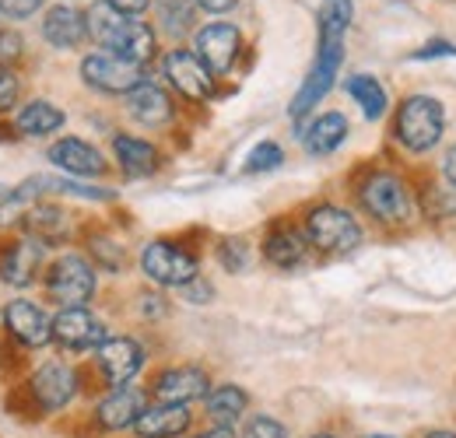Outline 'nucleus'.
I'll list each match as a JSON object with an SVG mask.
<instances>
[{
    "label": "nucleus",
    "instance_id": "1",
    "mask_svg": "<svg viewBox=\"0 0 456 438\" xmlns=\"http://www.w3.org/2000/svg\"><path fill=\"white\" fill-rule=\"evenodd\" d=\"M351 18H354V4L351 0H323L320 4V46H316V60H313L302 88L295 92V99L288 106L291 119L309 116L330 95V88H334V81L341 74L344 36L351 28Z\"/></svg>",
    "mask_w": 456,
    "mask_h": 438
},
{
    "label": "nucleus",
    "instance_id": "2",
    "mask_svg": "<svg viewBox=\"0 0 456 438\" xmlns=\"http://www.w3.org/2000/svg\"><path fill=\"white\" fill-rule=\"evenodd\" d=\"M88 39H95L102 46V53H113L119 60H130L137 67H144L155 56V32L151 25L126 18L113 7H106L102 0L88 11Z\"/></svg>",
    "mask_w": 456,
    "mask_h": 438
},
{
    "label": "nucleus",
    "instance_id": "3",
    "mask_svg": "<svg viewBox=\"0 0 456 438\" xmlns=\"http://www.w3.org/2000/svg\"><path fill=\"white\" fill-rule=\"evenodd\" d=\"M358 204L369 218H376L387 228H403L414 218V197L411 186L403 182V175L390 168H372L362 175L358 182Z\"/></svg>",
    "mask_w": 456,
    "mask_h": 438
},
{
    "label": "nucleus",
    "instance_id": "4",
    "mask_svg": "<svg viewBox=\"0 0 456 438\" xmlns=\"http://www.w3.org/2000/svg\"><path fill=\"white\" fill-rule=\"evenodd\" d=\"M443 130H446V110H443L439 99H432V95H407L400 102L397 119H394V137L407 151H414V155L432 151L443 141Z\"/></svg>",
    "mask_w": 456,
    "mask_h": 438
},
{
    "label": "nucleus",
    "instance_id": "5",
    "mask_svg": "<svg viewBox=\"0 0 456 438\" xmlns=\"http://www.w3.org/2000/svg\"><path fill=\"white\" fill-rule=\"evenodd\" d=\"M99 274L95 264L81 253H60L46 267V298L57 302L60 309H81L95 298Z\"/></svg>",
    "mask_w": 456,
    "mask_h": 438
},
{
    "label": "nucleus",
    "instance_id": "6",
    "mask_svg": "<svg viewBox=\"0 0 456 438\" xmlns=\"http://www.w3.org/2000/svg\"><path fill=\"white\" fill-rule=\"evenodd\" d=\"M302 231H305V239H309L313 249L334 253V256L354 253L362 246V224H358V218L347 207H338V204H316V207H309Z\"/></svg>",
    "mask_w": 456,
    "mask_h": 438
},
{
    "label": "nucleus",
    "instance_id": "7",
    "mask_svg": "<svg viewBox=\"0 0 456 438\" xmlns=\"http://www.w3.org/2000/svg\"><path fill=\"white\" fill-rule=\"evenodd\" d=\"M141 271L159 288H186L193 277H200V264L190 249L169 239H155L141 249Z\"/></svg>",
    "mask_w": 456,
    "mask_h": 438
},
{
    "label": "nucleus",
    "instance_id": "8",
    "mask_svg": "<svg viewBox=\"0 0 456 438\" xmlns=\"http://www.w3.org/2000/svg\"><path fill=\"white\" fill-rule=\"evenodd\" d=\"M28 393H32V400L43 414H60L81 393V372L74 365H63V361H46L32 372Z\"/></svg>",
    "mask_w": 456,
    "mask_h": 438
},
{
    "label": "nucleus",
    "instance_id": "9",
    "mask_svg": "<svg viewBox=\"0 0 456 438\" xmlns=\"http://www.w3.org/2000/svg\"><path fill=\"white\" fill-rule=\"evenodd\" d=\"M110 340V329L99 316L88 312V305L81 309H60L53 316V344L60 351L70 354H85V351H99Z\"/></svg>",
    "mask_w": 456,
    "mask_h": 438
},
{
    "label": "nucleus",
    "instance_id": "10",
    "mask_svg": "<svg viewBox=\"0 0 456 438\" xmlns=\"http://www.w3.org/2000/svg\"><path fill=\"white\" fill-rule=\"evenodd\" d=\"M0 323H4V333L11 340H18L21 347H46L53 344V316L32 302V298H14L4 305L0 312Z\"/></svg>",
    "mask_w": 456,
    "mask_h": 438
},
{
    "label": "nucleus",
    "instance_id": "11",
    "mask_svg": "<svg viewBox=\"0 0 456 438\" xmlns=\"http://www.w3.org/2000/svg\"><path fill=\"white\" fill-rule=\"evenodd\" d=\"M81 81L102 95H126L144 81V70L113 53H88L81 60Z\"/></svg>",
    "mask_w": 456,
    "mask_h": 438
},
{
    "label": "nucleus",
    "instance_id": "12",
    "mask_svg": "<svg viewBox=\"0 0 456 438\" xmlns=\"http://www.w3.org/2000/svg\"><path fill=\"white\" fill-rule=\"evenodd\" d=\"M211 376L200 365H172L162 369L151 379V403H175V407H190L197 400H204L211 393Z\"/></svg>",
    "mask_w": 456,
    "mask_h": 438
},
{
    "label": "nucleus",
    "instance_id": "13",
    "mask_svg": "<svg viewBox=\"0 0 456 438\" xmlns=\"http://www.w3.org/2000/svg\"><path fill=\"white\" fill-rule=\"evenodd\" d=\"M162 74L172 88L190 102H208L215 95V74L193 50H169L162 60Z\"/></svg>",
    "mask_w": 456,
    "mask_h": 438
},
{
    "label": "nucleus",
    "instance_id": "14",
    "mask_svg": "<svg viewBox=\"0 0 456 438\" xmlns=\"http://www.w3.org/2000/svg\"><path fill=\"white\" fill-rule=\"evenodd\" d=\"M144 361H148V354H144L141 340H134V337H110L95 351V369H99V376L106 379L110 389L134 383L141 376Z\"/></svg>",
    "mask_w": 456,
    "mask_h": 438
},
{
    "label": "nucleus",
    "instance_id": "15",
    "mask_svg": "<svg viewBox=\"0 0 456 438\" xmlns=\"http://www.w3.org/2000/svg\"><path fill=\"white\" fill-rule=\"evenodd\" d=\"M193 53L204 60V67L215 77H222L235 67V60L242 53V36L228 21H211L193 36Z\"/></svg>",
    "mask_w": 456,
    "mask_h": 438
},
{
    "label": "nucleus",
    "instance_id": "16",
    "mask_svg": "<svg viewBox=\"0 0 456 438\" xmlns=\"http://www.w3.org/2000/svg\"><path fill=\"white\" fill-rule=\"evenodd\" d=\"M144 407H148V396L137 385H116L95 403V425L102 432H134Z\"/></svg>",
    "mask_w": 456,
    "mask_h": 438
},
{
    "label": "nucleus",
    "instance_id": "17",
    "mask_svg": "<svg viewBox=\"0 0 456 438\" xmlns=\"http://www.w3.org/2000/svg\"><path fill=\"white\" fill-rule=\"evenodd\" d=\"M46 162L60 168V172H67L70 179H99L106 172L102 151L95 144L81 141V137H60V141H53L50 151H46Z\"/></svg>",
    "mask_w": 456,
    "mask_h": 438
},
{
    "label": "nucleus",
    "instance_id": "18",
    "mask_svg": "<svg viewBox=\"0 0 456 438\" xmlns=\"http://www.w3.org/2000/svg\"><path fill=\"white\" fill-rule=\"evenodd\" d=\"M123 106L130 112V119H137L141 126H151V130L172 123V116H175V106H172L169 92H166L159 81H148V77H144L134 92L123 95Z\"/></svg>",
    "mask_w": 456,
    "mask_h": 438
},
{
    "label": "nucleus",
    "instance_id": "19",
    "mask_svg": "<svg viewBox=\"0 0 456 438\" xmlns=\"http://www.w3.org/2000/svg\"><path fill=\"white\" fill-rule=\"evenodd\" d=\"M43 249L36 239H14L0 249V280L11 288H28L36 274L43 271Z\"/></svg>",
    "mask_w": 456,
    "mask_h": 438
},
{
    "label": "nucleus",
    "instance_id": "20",
    "mask_svg": "<svg viewBox=\"0 0 456 438\" xmlns=\"http://www.w3.org/2000/svg\"><path fill=\"white\" fill-rule=\"evenodd\" d=\"M193 428V414L190 407H175V403H148L144 414L134 425L137 438H186Z\"/></svg>",
    "mask_w": 456,
    "mask_h": 438
},
{
    "label": "nucleus",
    "instance_id": "21",
    "mask_svg": "<svg viewBox=\"0 0 456 438\" xmlns=\"http://www.w3.org/2000/svg\"><path fill=\"white\" fill-rule=\"evenodd\" d=\"M351 126H347V116L344 112H320L316 119H309L302 130H298V141L305 148V155L313 158H327L347 141Z\"/></svg>",
    "mask_w": 456,
    "mask_h": 438
},
{
    "label": "nucleus",
    "instance_id": "22",
    "mask_svg": "<svg viewBox=\"0 0 456 438\" xmlns=\"http://www.w3.org/2000/svg\"><path fill=\"white\" fill-rule=\"evenodd\" d=\"M43 39L53 50H77L88 39V14L70 7V4H57L43 14Z\"/></svg>",
    "mask_w": 456,
    "mask_h": 438
},
{
    "label": "nucleus",
    "instance_id": "23",
    "mask_svg": "<svg viewBox=\"0 0 456 438\" xmlns=\"http://www.w3.org/2000/svg\"><path fill=\"white\" fill-rule=\"evenodd\" d=\"M309 249H313V246H309L305 231H302V228H291V224L271 228L267 239H264V256H267V264H274V267H281V271L302 267V264L309 260Z\"/></svg>",
    "mask_w": 456,
    "mask_h": 438
},
{
    "label": "nucleus",
    "instance_id": "24",
    "mask_svg": "<svg viewBox=\"0 0 456 438\" xmlns=\"http://www.w3.org/2000/svg\"><path fill=\"white\" fill-rule=\"evenodd\" d=\"M113 158L119 162L123 175L130 179H144V175H155L159 165H162V155L151 141L144 137H134V134H116L113 137Z\"/></svg>",
    "mask_w": 456,
    "mask_h": 438
},
{
    "label": "nucleus",
    "instance_id": "25",
    "mask_svg": "<svg viewBox=\"0 0 456 438\" xmlns=\"http://www.w3.org/2000/svg\"><path fill=\"white\" fill-rule=\"evenodd\" d=\"M249 410V393L235 383L211 385V393L204 396V414L211 425L218 428H235Z\"/></svg>",
    "mask_w": 456,
    "mask_h": 438
},
{
    "label": "nucleus",
    "instance_id": "26",
    "mask_svg": "<svg viewBox=\"0 0 456 438\" xmlns=\"http://www.w3.org/2000/svg\"><path fill=\"white\" fill-rule=\"evenodd\" d=\"M21 224L28 231V239H36L39 246H60L70 235V215L57 204H43V200L25 211Z\"/></svg>",
    "mask_w": 456,
    "mask_h": 438
},
{
    "label": "nucleus",
    "instance_id": "27",
    "mask_svg": "<svg viewBox=\"0 0 456 438\" xmlns=\"http://www.w3.org/2000/svg\"><path fill=\"white\" fill-rule=\"evenodd\" d=\"M63 110H60L57 102H50V99H32V102H25L18 116H14V126L25 134V137H50V134H57L60 126H63Z\"/></svg>",
    "mask_w": 456,
    "mask_h": 438
},
{
    "label": "nucleus",
    "instance_id": "28",
    "mask_svg": "<svg viewBox=\"0 0 456 438\" xmlns=\"http://www.w3.org/2000/svg\"><path fill=\"white\" fill-rule=\"evenodd\" d=\"M347 95L358 102L365 119H383L390 110V95L379 85V77H372V74H351L347 77Z\"/></svg>",
    "mask_w": 456,
    "mask_h": 438
},
{
    "label": "nucleus",
    "instance_id": "29",
    "mask_svg": "<svg viewBox=\"0 0 456 438\" xmlns=\"http://www.w3.org/2000/svg\"><path fill=\"white\" fill-rule=\"evenodd\" d=\"M155 14L162 21V32L169 36H186L193 28V18H197V0H155Z\"/></svg>",
    "mask_w": 456,
    "mask_h": 438
},
{
    "label": "nucleus",
    "instance_id": "30",
    "mask_svg": "<svg viewBox=\"0 0 456 438\" xmlns=\"http://www.w3.org/2000/svg\"><path fill=\"white\" fill-rule=\"evenodd\" d=\"M88 253H92V264H95V271H106V274H116L123 264H126V253H123V246L113 242L110 235H92V242H88Z\"/></svg>",
    "mask_w": 456,
    "mask_h": 438
},
{
    "label": "nucleus",
    "instance_id": "31",
    "mask_svg": "<svg viewBox=\"0 0 456 438\" xmlns=\"http://www.w3.org/2000/svg\"><path fill=\"white\" fill-rule=\"evenodd\" d=\"M218 264L225 267L228 274H246L249 264H253L249 242H246V239H235V235L222 239V242H218Z\"/></svg>",
    "mask_w": 456,
    "mask_h": 438
},
{
    "label": "nucleus",
    "instance_id": "32",
    "mask_svg": "<svg viewBox=\"0 0 456 438\" xmlns=\"http://www.w3.org/2000/svg\"><path fill=\"white\" fill-rule=\"evenodd\" d=\"M285 162V151H281V144H274V141H260L249 155H246V172L249 175H256V172H274L278 165Z\"/></svg>",
    "mask_w": 456,
    "mask_h": 438
},
{
    "label": "nucleus",
    "instance_id": "33",
    "mask_svg": "<svg viewBox=\"0 0 456 438\" xmlns=\"http://www.w3.org/2000/svg\"><path fill=\"white\" fill-rule=\"evenodd\" d=\"M242 438H288V428L274 414H253L242 428Z\"/></svg>",
    "mask_w": 456,
    "mask_h": 438
},
{
    "label": "nucleus",
    "instance_id": "34",
    "mask_svg": "<svg viewBox=\"0 0 456 438\" xmlns=\"http://www.w3.org/2000/svg\"><path fill=\"white\" fill-rule=\"evenodd\" d=\"M32 204L21 197V190L14 186V190H7V186H0V224H11V221H21L25 218V211H28Z\"/></svg>",
    "mask_w": 456,
    "mask_h": 438
},
{
    "label": "nucleus",
    "instance_id": "35",
    "mask_svg": "<svg viewBox=\"0 0 456 438\" xmlns=\"http://www.w3.org/2000/svg\"><path fill=\"white\" fill-rule=\"evenodd\" d=\"M18 95H21V77L11 67H0V116L18 106Z\"/></svg>",
    "mask_w": 456,
    "mask_h": 438
},
{
    "label": "nucleus",
    "instance_id": "36",
    "mask_svg": "<svg viewBox=\"0 0 456 438\" xmlns=\"http://www.w3.org/2000/svg\"><path fill=\"white\" fill-rule=\"evenodd\" d=\"M39 7H43V0H0V14L7 21H25V18L39 14Z\"/></svg>",
    "mask_w": 456,
    "mask_h": 438
},
{
    "label": "nucleus",
    "instance_id": "37",
    "mask_svg": "<svg viewBox=\"0 0 456 438\" xmlns=\"http://www.w3.org/2000/svg\"><path fill=\"white\" fill-rule=\"evenodd\" d=\"M179 295H183L186 302H193V305H208V302L215 298V288H211L204 277H193L186 288H179Z\"/></svg>",
    "mask_w": 456,
    "mask_h": 438
},
{
    "label": "nucleus",
    "instance_id": "38",
    "mask_svg": "<svg viewBox=\"0 0 456 438\" xmlns=\"http://www.w3.org/2000/svg\"><path fill=\"white\" fill-rule=\"evenodd\" d=\"M21 36L18 32H0V67H7L11 60H18L21 56Z\"/></svg>",
    "mask_w": 456,
    "mask_h": 438
},
{
    "label": "nucleus",
    "instance_id": "39",
    "mask_svg": "<svg viewBox=\"0 0 456 438\" xmlns=\"http://www.w3.org/2000/svg\"><path fill=\"white\" fill-rule=\"evenodd\" d=\"M102 4L119 11V14H126V18H137V14H144L151 7V0H102Z\"/></svg>",
    "mask_w": 456,
    "mask_h": 438
},
{
    "label": "nucleus",
    "instance_id": "40",
    "mask_svg": "<svg viewBox=\"0 0 456 438\" xmlns=\"http://www.w3.org/2000/svg\"><path fill=\"white\" fill-rule=\"evenodd\" d=\"M141 312H144L148 320L166 316V298H159V295H144V298H141Z\"/></svg>",
    "mask_w": 456,
    "mask_h": 438
},
{
    "label": "nucleus",
    "instance_id": "41",
    "mask_svg": "<svg viewBox=\"0 0 456 438\" xmlns=\"http://www.w3.org/2000/svg\"><path fill=\"white\" fill-rule=\"evenodd\" d=\"M432 56H456V46H450V43H432V46L418 50L414 60H432Z\"/></svg>",
    "mask_w": 456,
    "mask_h": 438
},
{
    "label": "nucleus",
    "instance_id": "42",
    "mask_svg": "<svg viewBox=\"0 0 456 438\" xmlns=\"http://www.w3.org/2000/svg\"><path fill=\"white\" fill-rule=\"evenodd\" d=\"M235 4H239V0H197V7H200V11H211V14H225Z\"/></svg>",
    "mask_w": 456,
    "mask_h": 438
},
{
    "label": "nucleus",
    "instance_id": "43",
    "mask_svg": "<svg viewBox=\"0 0 456 438\" xmlns=\"http://www.w3.org/2000/svg\"><path fill=\"white\" fill-rule=\"evenodd\" d=\"M186 438H242V435H235V428H218V425H211V428H204V432L186 435Z\"/></svg>",
    "mask_w": 456,
    "mask_h": 438
},
{
    "label": "nucleus",
    "instance_id": "44",
    "mask_svg": "<svg viewBox=\"0 0 456 438\" xmlns=\"http://www.w3.org/2000/svg\"><path fill=\"white\" fill-rule=\"evenodd\" d=\"M443 175H446V179L456 186V144L446 151V158H443Z\"/></svg>",
    "mask_w": 456,
    "mask_h": 438
},
{
    "label": "nucleus",
    "instance_id": "45",
    "mask_svg": "<svg viewBox=\"0 0 456 438\" xmlns=\"http://www.w3.org/2000/svg\"><path fill=\"white\" fill-rule=\"evenodd\" d=\"M425 438H456L453 428H436V432H428Z\"/></svg>",
    "mask_w": 456,
    "mask_h": 438
},
{
    "label": "nucleus",
    "instance_id": "46",
    "mask_svg": "<svg viewBox=\"0 0 456 438\" xmlns=\"http://www.w3.org/2000/svg\"><path fill=\"white\" fill-rule=\"evenodd\" d=\"M313 438H341V435H330V432H320V435H313Z\"/></svg>",
    "mask_w": 456,
    "mask_h": 438
},
{
    "label": "nucleus",
    "instance_id": "47",
    "mask_svg": "<svg viewBox=\"0 0 456 438\" xmlns=\"http://www.w3.org/2000/svg\"><path fill=\"white\" fill-rule=\"evenodd\" d=\"M365 438H397V435H365Z\"/></svg>",
    "mask_w": 456,
    "mask_h": 438
}]
</instances>
